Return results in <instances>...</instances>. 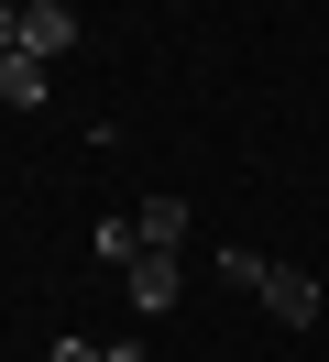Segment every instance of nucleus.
<instances>
[{
    "label": "nucleus",
    "mask_w": 329,
    "mask_h": 362,
    "mask_svg": "<svg viewBox=\"0 0 329 362\" xmlns=\"http://www.w3.org/2000/svg\"><path fill=\"white\" fill-rule=\"evenodd\" d=\"M253 296H263V308H275V318H285V329H307V318H318V308H329V296H318V274H296V264H275V274H263V286H253Z\"/></svg>",
    "instance_id": "f257e3e1"
},
{
    "label": "nucleus",
    "mask_w": 329,
    "mask_h": 362,
    "mask_svg": "<svg viewBox=\"0 0 329 362\" xmlns=\"http://www.w3.org/2000/svg\"><path fill=\"white\" fill-rule=\"evenodd\" d=\"M0 99L33 110V99H44V55H0Z\"/></svg>",
    "instance_id": "39448f33"
},
{
    "label": "nucleus",
    "mask_w": 329,
    "mask_h": 362,
    "mask_svg": "<svg viewBox=\"0 0 329 362\" xmlns=\"http://www.w3.org/2000/svg\"><path fill=\"white\" fill-rule=\"evenodd\" d=\"M175 286H187L175 252H132V308H175Z\"/></svg>",
    "instance_id": "7ed1b4c3"
},
{
    "label": "nucleus",
    "mask_w": 329,
    "mask_h": 362,
    "mask_svg": "<svg viewBox=\"0 0 329 362\" xmlns=\"http://www.w3.org/2000/svg\"><path fill=\"white\" fill-rule=\"evenodd\" d=\"M219 274H231V286H263V274H275V264H263L253 242H219Z\"/></svg>",
    "instance_id": "423d86ee"
},
{
    "label": "nucleus",
    "mask_w": 329,
    "mask_h": 362,
    "mask_svg": "<svg viewBox=\"0 0 329 362\" xmlns=\"http://www.w3.org/2000/svg\"><path fill=\"white\" fill-rule=\"evenodd\" d=\"M44 362H110V351H99V340H55Z\"/></svg>",
    "instance_id": "6e6552de"
},
{
    "label": "nucleus",
    "mask_w": 329,
    "mask_h": 362,
    "mask_svg": "<svg viewBox=\"0 0 329 362\" xmlns=\"http://www.w3.org/2000/svg\"><path fill=\"white\" fill-rule=\"evenodd\" d=\"M66 45H77V11H66V0H22V55H44V66H55Z\"/></svg>",
    "instance_id": "f03ea898"
},
{
    "label": "nucleus",
    "mask_w": 329,
    "mask_h": 362,
    "mask_svg": "<svg viewBox=\"0 0 329 362\" xmlns=\"http://www.w3.org/2000/svg\"><path fill=\"white\" fill-rule=\"evenodd\" d=\"M132 230H143V252H175V242H187V198H165V187H154V198L132 209Z\"/></svg>",
    "instance_id": "20e7f679"
},
{
    "label": "nucleus",
    "mask_w": 329,
    "mask_h": 362,
    "mask_svg": "<svg viewBox=\"0 0 329 362\" xmlns=\"http://www.w3.org/2000/svg\"><path fill=\"white\" fill-rule=\"evenodd\" d=\"M0 55H22V0H0Z\"/></svg>",
    "instance_id": "0eeeda50"
}]
</instances>
